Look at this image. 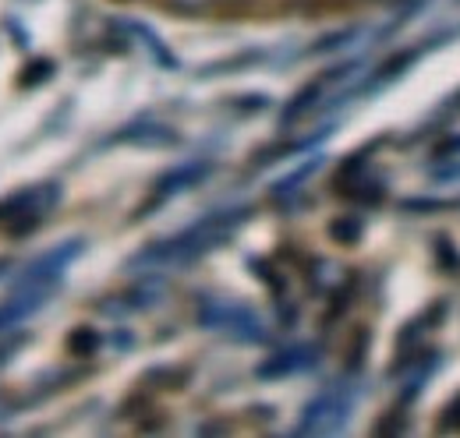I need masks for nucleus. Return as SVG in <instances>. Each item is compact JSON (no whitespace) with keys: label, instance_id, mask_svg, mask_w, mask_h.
<instances>
[{"label":"nucleus","instance_id":"9","mask_svg":"<svg viewBox=\"0 0 460 438\" xmlns=\"http://www.w3.org/2000/svg\"><path fill=\"white\" fill-rule=\"evenodd\" d=\"M124 142H135V145H173L177 135L171 127H160V124H142V127H128L120 135Z\"/></svg>","mask_w":460,"mask_h":438},{"label":"nucleus","instance_id":"3","mask_svg":"<svg viewBox=\"0 0 460 438\" xmlns=\"http://www.w3.org/2000/svg\"><path fill=\"white\" fill-rule=\"evenodd\" d=\"M358 71H361V64H341V67L319 74L315 82H308L288 107H284V124H297V120L312 117L315 110H323L326 103H333L337 96H344L347 85L358 78Z\"/></svg>","mask_w":460,"mask_h":438},{"label":"nucleus","instance_id":"13","mask_svg":"<svg viewBox=\"0 0 460 438\" xmlns=\"http://www.w3.org/2000/svg\"><path fill=\"white\" fill-rule=\"evenodd\" d=\"M326 4H330V0H326Z\"/></svg>","mask_w":460,"mask_h":438},{"label":"nucleus","instance_id":"6","mask_svg":"<svg viewBox=\"0 0 460 438\" xmlns=\"http://www.w3.org/2000/svg\"><path fill=\"white\" fill-rule=\"evenodd\" d=\"M54 290H43V286H29V283H14L11 293L0 301V332H14L22 322H29L47 301H50Z\"/></svg>","mask_w":460,"mask_h":438},{"label":"nucleus","instance_id":"4","mask_svg":"<svg viewBox=\"0 0 460 438\" xmlns=\"http://www.w3.org/2000/svg\"><path fill=\"white\" fill-rule=\"evenodd\" d=\"M347 414H350V392L341 389V385H333V389L319 392L305 407V414H301V421H297L294 432L297 435H333V432L344 428Z\"/></svg>","mask_w":460,"mask_h":438},{"label":"nucleus","instance_id":"7","mask_svg":"<svg viewBox=\"0 0 460 438\" xmlns=\"http://www.w3.org/2000/svg\"><path fill=\"white\" fill-rule=\"evenodd\" d=\"M209 163H184V166H173L171 173H164L160 180H156V198H173V195H181V191H188V188H195V184H202L206 177H209Z\"/></svg>","mask_w":460,"mask_h":438},{"label":"nucleus","instance_id":"5","mask_svg":"<svg viewBox=\"0 0 460 438\" xmlns=\"http://www.w3.org/2000/svg\"><path fill=\"white\" fill-rule=\"evenodd\" d=\"M199 322L206 328H217V332H230V336H237V339H266V328L262 322L248 311V308H241V304H227V301H206L202 304V311H199Z\"/></svg>","mask_w":460,"mask_h":438},{"label":"nucleus","instance_id":"10","mask_svg":"<svg viewBox=\"0 0 460 438\" xmlns=\"http://www.w3.org/2000/svg\"><path fill=\"white\" fill-rule=\"evenodd\" d=\"M220 0H164V7L173 11V14H184V18H202L217 7Z\"/></svg>","mask_w":460,"mask_h":438},{"label":"nucleus","instance_id":"12","mask_svg":"<svg viewBox=\"0 0 460 438\" xmlns=\"http://www.w3.org/2000/svg\"><path fill=\"white\" fill-rule=\"evenodd\" d=\"M361 4H372V0H361Z\"/></svg>","mask_w":460,"mask_h":438},{"label":"nucleus","instance_id":"8","mask_svg":"<svg viewBox=\"0 0 460 438\" xmlns=\"http://www.w3.org/2000/svg\"><path fill=\"white\" fill-rule=\"evenodd\" d=\"M315 346H290L284 354H277V357H270L262 368H259V375L262 379H280V375H294V372H305V368H312L315 364Z\"/></svg>","mask_w":460,"mask_h":438},{"label":"nucleus","instance_id":"11","mask_svg":"<svg viewBox=\"0 0 460 438\" xmlns=\"http://www.w3.org/2000/svg\"><path fill=\"white\" fill-rule=\"evenodd\" d=\"M4 269H11V262H4V258H0V273H4Z\"/></svg>","mask_w":460,"mask_h":438},{"label":"nucleus","instance_id":"2","mask_svg":"<svg viewBox=\"0 0 460 438\" xmlns=\"http://www.w3.org/2000/svg\"><path fill=\"white\" fill-rule=\"evenodd\" d=\"M58 198H60L58 184L25 188V191H18V195H11V198L0 202V226L7 233H29V230H36L47 219V213L58 206Z\"/></svg>","mask_w":460,"mask_h":438},{"label":"nucleus","instance_id":"1","mask_svg":"<svg viewBox=\"0 0 460 438\" xmlns=\"http://www.w3.org/2000/svg\"><path fill=\"white\" fill-rule=\"evenodd\" d=\"M244 216H248V209H230V213L199 219L195 226H188V230L173 233L167 241H156L146 251H138L131 258V269H138V273H164V269L188 266V262L202 258L206 251H213L220 241H227L230 233L244 223Z\"/></svg>","mask_w":460,"mask_h":438}]
</instances>
